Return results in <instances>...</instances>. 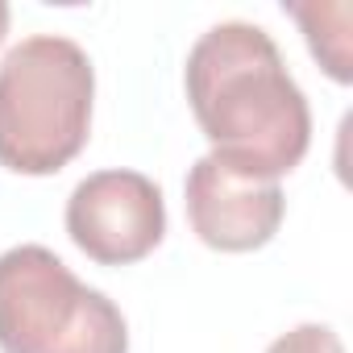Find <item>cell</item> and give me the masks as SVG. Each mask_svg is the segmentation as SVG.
I'll return each instance as SVG.
<instances>
[{
    "instance_id": "3957f363",
    "label": "cell",
    "mask_w": 353,
    "mask_h": 353,
    "mask_svg": "<svg viewBox=\"0 0 353 353\" xmlns=\"http://www.w3.org/2000/svg\"><path fill=\"white\" fill-rule=\"evenodd\" d=\"M0 349L5 353H129L121 307L79 283L46 245L0 254Z\"/></svg>"
},
{
    "instance_id": "277c9868",
    "label": "cell",
    "mask_w": 353,
    "mask_h": 353,
    "mask_svg": "<svg viewBox=\"0 0 353 353\" xmlns=\"http://www.w3.org/2000/svg\"><path fill=\"white\" fill-rule=\"evenodd\" d=\"M67 233L100 266L141 262L166 233L162 188L141 170H96L67 200Z\"/></svg>"
},
{
    "instance_id": "5b68a950",
    "label": "cell",
    "mask_w": 353,
    "mask_h": 353,
    "mask_svg": "<svg viewBox=\"0 0 353 353\" xmlns=\"http://www.w3.org/2000/svg\"><path fill=\"white\" fill-rule=\"evenodd\" d=\"M183 196H188V221L196 237L221 254L262 250L279 233L283 212H287L279 179L245 174L221 162L216 154L196 158V166L188 170Z\"/></svg>"
},
{
    "instance_id": "ba28073f",
    "label": "cell",
    "mask_w": 353,
    "mask_h": 353,
    "mask_svg": "<svg viewBox=\"0 0 353 353\" xmlns=\"http://www.w3.org/2000/svg\"><path fill=\"white\" fill-rule=\"evenodd\" d=\"M5 34H9V5L0 0V42H5Z\"/></svg>"
},
{
    "instance_id": "8992f818",
    "label": "cell",
    "mask_w": 353,
    "mask_h": 353,
    "mask_svg": "<svg viewBox=\"0 0 353 353\" xmlns=\"http://www.w3.org/2000/svg\"><path fill=\"white\" fill-rule=\"evenodd\" d=\"M287 13L303 26V38H307V50L320 59V67L336 79V83H349L353 79V67H349V21H353V9L349 5H287Z\"/></svg>"
},
{
    "instance_id": "7a4b0ae2",
    "label": "cell",
    "mask_w": 353,
    "mask_h": 353,
    "mask_svg": "<svg viewBox=\"0 0 353 353\" xmlns=\"http://www.w3.org/2000/svg\"><path fill=\"white\" fill-rule=\"evenodd\" d=\"M96 71L79 42L34 34L0 63V166L17 174H54L92 129Z\"/></svg>"
},
{
    "instance_id": "6da1fadb",
    "label": "cell",
    "mask_w": 353,
    "mask_h": 353,
    "mask_svg": "<svg viewBox=\"0 0 353 353\" xmlns=\"http://www.w3.org/2000/svg\"><path fill=\"white\" fill-rule=\"evenodd\" d=\"M183 83L221 162L258 179H279L303 162L312 141L307 96L262 26L221 21L200 34Z\"/></svg>"
},
{
    "instance_id": "52a82bcc",
    "label": "cell",
    "mask_w": 353,
    "mask_h": 353,
    "mask_svg": "<svg viewBox=\"0 0 353 353\" xmlns=\"http://www.w3.org/2000/svg\"><path fill=\"white\" fill-rule=\"evenodd\" d=\"M266 353H345V345L328 324H299L279 341H270Z\"/></svg>"
}]
</instances>
